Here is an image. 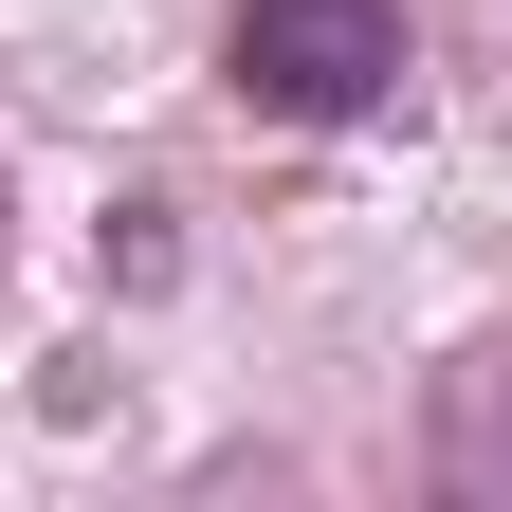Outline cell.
Instances as JSON below:
<instances>
[{
    "label": "cell",
    "mask_w": 512,
    "mask_h": 512,
    "mask_svg": "<svg viewBox=\"0 0 512 512\" xmlns=\"http://www.w3.org/2000/svg\"><path fill=\"white\" fill-rule=\"evenodd\" d=\"M220 74L275 110V128H348L403 92V0H238Z\"/></svg>",
    "instance_id": "cell-1"
}]
</instances>
